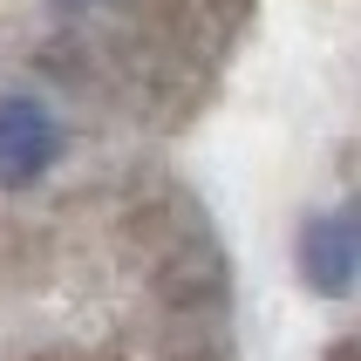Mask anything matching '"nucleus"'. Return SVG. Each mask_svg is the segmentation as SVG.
<instances>
[{
    "mask_svg": "<svg viewBox=\"0 0 361 361\" xmlns=\"http://www.w3.org/2000/svg\"><path fill=\"white\" fill-rule=\"evenodd\" d=\"M68 150L55 102L35 89H7L0 96V191H35Z\"/></svg>",
    "mask_w": 361,
    "mask_h": 361,
    "instance_id": "1",
    "label": "nucleus"
},
{
    "mask_svg": "<svg viewBox=\"0 0 361 361\" xmlns=\"http://www.w3.org/2000/svg\"><path fill=\"white\" fill-rule=\"evenodd\" d=\"M355 273H361V225L348 204L334 212H314L300 225V280L307 293H321V300H348L355 293Z\"/></svg>",
    "mask_w": 361,
    "mask_h": 361,
    "instance_id": "2",
    "label": "nucleus"
},
{
    "mask_svg": "<svg viewBox=\"0 0 361 361\" xmlns=\"http://www.w3.org/2000/svg\"><path fill=\"white\" fill-rule=\"evenodd\" d=\"M61 14H89V7H109V0H55Z\"/></svg>",
    "mask_w": 361,
    "mask_h": 361,
    "instance_id": "3",
    "label": "nucleus"
}]
</instances>
